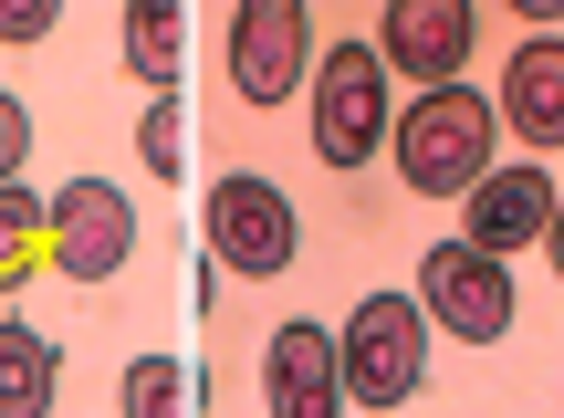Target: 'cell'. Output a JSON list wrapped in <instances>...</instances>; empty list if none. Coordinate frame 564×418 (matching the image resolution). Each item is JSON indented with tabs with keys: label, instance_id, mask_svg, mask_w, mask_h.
<instances>
[{
	"label": "cell",
	"instance_id": "cell-9",
	"mask_svg": "<svg viewBox=\"0 0 564 418\" xmlns=\"http://www.w3.org/2000/svg\"><path fill=\"white\" fill-rule=\"evenodd\" d=\"M262 398L272 418H335L345 408V356H335V335L324 324H272V345H262Z\"/></svg>",
	"mask_w": 564,
	"mask_h": 418
},
{
	"label": "cell",
	"instance_id": "cell-1",
	"mask_svg": "<svg viewBox=\"0 0 564 418\" xmlns=\"http://www.w3.org/2000/svg\"><path fill=\"white\" fill-rule=\"evenodd\" d=\"M502 158V105L481 84H419V105L398 116V179L419 200H470V179Z\"/></svg>",
	"mask_w": 564,
	"mask_h": 418
},
{
	"label": "cell",
	"instance_id": "cell-6",
	"mask_svg": "<svg viewBox=\"0 0 564 418\" xmlns=\"http://www.w3.org/2000/svg\"><path fill=\"white\" fill-rule=\"evenodd\" d=\"M209 251H220L230 272L272 282V272H293V251H303V219H293V200H282L272 179L230 168V179H209Z\"/></svg>",
	"mask_w": 564,
	"mask_h": 418
},
{
	"label": "cell",
	"instance_id": "cell-11",
	"mask_svg": "<svg viewBox=\"0 0 564 418\" xmlns=\"http://www.w3.org/2000/svg\"><path fill=\"white\" fill-rule=\"evenodd\" d=\"M502 137H523L533 158H554L564 147V32H533V42H512V63H502Z\"/></svg>",
	"mask_w": 564,
	"mask_h": 418
},
{
	"label": "cell",
	"instance_id": "cell-17",
	"mask_svg": "<svg viewBox=\"0 0 564 418\" xmlns=\"http://www.w3.org/2000/svg\"><path fill=\"white\" fill-rule=\"evenodd\" d=\"M63 32V0H0V42H53Z\"/></svg>",
	"mask_w": 564,
	"mask_h": 418
},
{
	"label": "cell",
	"instance_id": "cell-2",
	"mask_svg": "<svg viewBox=\"0 0 564 418\" xmlns=\"http://www.w3.org/2000/svg\"><path fill=\"white\" fill-rule=\"evenodd\" d=\"M429 303L419 293H366L356 314H345L335 356H345V408H408L429 387Z\"/></svg>",
	"mask_w": 564,
	"mask_h": 418
},
{
	"label": "cell",
	"instance_id": "cell-7",
	"mask_svg": "<svg viewBox=\"0 0 564 418\" xmlns=\"http://www.w3.org/2000/svg\"><path fill=\"white\" fill-rule=\"evenodd\" d=\"M137 261V200L116 179H63L53 189V272L63 282H116Z\"/></svg>",
	"mask_w": 564,
	"mask_h": 418
},
{
	"label": "cell",
	"instance_id": "cell-12",
	"mask_svg": "<svg viewBox=\"0 0 564 418\" xmlns=\"http://www.w3.org/2000/svg\"><path fill=\"white\" fill-rule=\"evenodd\" d=\"M63 408V356L42 324L0 314V418H53Z\"/></svg>",
	"mask_w": 564,
	"mask_h": 418
},
{
	"label": "cell",
	"instance_id": "cell-8",
	"mask_svg": "<svg viewBox=\"0 0 564 418\" xmlns=\"http://www.w3.org/2000/svg\"><path fill=\"white\" fill-rule=\"evenodd\" d=\"M470 42H481L470 0H387V21H377L387 74H408V84H449L470 63Z\"/></svg>",
	"mask_w": 564,
	"mask_h": 418
},
{
	"label": "cell",
	"instance_id": "cell-15",
	"mask_svg": "<svg viewBox=\"0 0 564 418\" xmlns=\"http://www.w3.org/2000/svg\"><path fill=\"white\" fill-rule=\"evenodd\" d=\"M137 158H147V179H188V105H178V84H147Z\"/></svg>",
	"mask_w": 564,
	"mask_h": 418
},
{
	"label": "cell",
	"instance_id": "cell-19",
	"mask_svg": "<svg viewBox=\"0 0 564 418\" xmlns=\"http://www.w3.org/2000/svg\"><path fill=\"white\" fill-rule=\"evenodd\" d=\"M512 11H523L533 32H564V0H512Z\"/></svg>",
	"mask_w": 564,
	"mask_h": 418
},
{
	"label": "cell",
	"instance_id": "cell-18",
	"mask_svg": "<svg viewBox=\"0 0 564 418\" xmlns=\"http://www.w3.org/2000/svg\"><path fill=\"white\" fill-rule=\"evenodd\" d=\"M21 158H32V105L0 84V179H21Z\"/></svg>",
	"mask_w": 564,
	"mask_h": 418
},
{
	"label": "cell",
	"instance_id": "cell-16",
	"mask_svg": "<svg viewBox=\"0 0 564 418\" xmlns=\"http://www.w3.org/2000/svg\"><path fill=\"white\" fill-rule=\"evenodd\" d=\"M116 408L126 418H178V408H199V377H188L178 356H137L126 387H116Z\"/></svg>",
	"mask_w": 564,
	"mask_h": 418
},
{
	"label": "cell",
	"instance_id": "cell-14",
	"mask_svg": "<svg viewBox=\"0 0 564 418\" xmlns=\"http://www.w3.org/2000/svg\"><path fill=\"white\" fill-rule=\"evenodd\" d=\"M42 261H53V200H32L21 179H0V293H21Z\"/></svg>",
	"mask_w": 564,
	"mask_h": 418
},
{
	"label": "cell",
	"instance_id": "cell-5",
	"mask_svg": "<svg viewBox=\"0 0 564 418\" xmlns=\"http://www.w3.org/2000/svg\"><path fill=\"white\" fill-rule=\"evenodd\" d=\"M314 74V0H230V95L293 105Z\"/></svg>",
	"mask_w": 564,
	"mask_h": 418
},
{
	"label": "cell",
	"instance_id": "cell-13",
	"mask_svg": "<svg viewBox=\"0 0 564 418\" xmlns=\"http://www.w3.org/2000/svg\"><path fill=\"white\" fill-rule=\"evenodd\" d=\"M178 63H188V0H126V74L178 84Z\"/></svg>",
	"mask_w": 564,
	"mask_h": 418
},
{
	"label": "cell",
	"instance_id": "cell-20",
	"mask_svg": "<svg viewBox=\"0 0 564 418\" xmlns=\"http://www.w3.org/2000/svg\"><path fill=\"white\" fill-rule=\"evenodd\" d=\"M544 261L564 272V200H554V219H544Z\"/></svg>",
	"mask_w": 564,
	"mask_h": 418
},
{
	"label": "cell",
	"instance_id": "cell-3",
	"mask_svg": "<svg viewBox=\"0 0 564 418\" xmlns=\"http://www.w3.org/2000/svg\"><path fill=\"white\" fill-rule=\"evenodd\" d=\"M387 137H398V116H387V53H377V32L335 42V53L314 63V158L324 168H366Z\"/></svg>",
	"mask_w": 564,
	"mask_h": 418
},
{
	"label": "cell",
	"instance_id": "cell-4",
	"mask_svg": "<svg viewBox=\"0 0 564 418\" xmlns=\"http://www.w3.org/2000/svg\"><path fill=\"white\" fill-rule=\"evenodd\" d=\"M419 303L440 335L460 345H502L512 335V251H491V240H440V251L419 261Z\"/></svg>",
	"mask_w": 564,
	"mask_h": 418
},
{
	"label": "cell",
	"instance_id": "cell-10",
	"mask_svg": "<svg viewBox=\"0 0 564 418\" xmlns=\"http://www.w3.org/2000/svg\"><path fill=\"white\" fill-rule=\"evenodd\" d=\"M554 200L564 189L544 179V158H491L481 179H470V210H460V231L470 240H491V251H533V240H544V219H554Z\"/></svg>",
	"mask_w": 564,
	"mask_h": 418
}]
</instances>
